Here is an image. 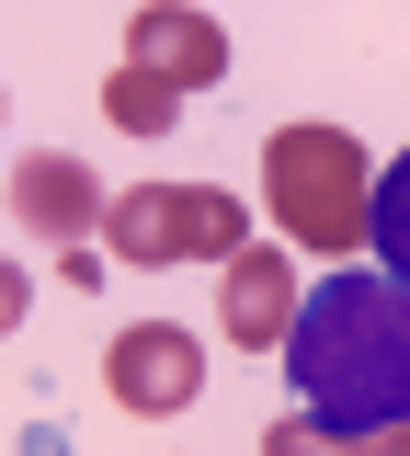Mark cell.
I'll use <instances>...</instances> for the list:
<instances>
[{"label":"cell","instance_id":"cell-7","mask_svg":"<svg viewBox=\"0 0 410 456\" xmlns=\"http://www.w3.org/2000/svg\"><path fill=\"white\" fill-rule=\"evenodd\" d=\"M12 217L46 228V240H92L103 228V171L92 160H58V149H35V160H12Z\"/></svg>","mask_w":410,"mask_h":456},{"label":"cell","instance_id":"cell-10","mask_svg":"<svg viewBox=\"0 0 410 456\" xmlns=\"http://www.w3.org/2000/svg\"><path fill=\"white\" fill-rule=\"evenodd\" d=\"M23 308H35V274H23V263H12V251H0V342L23 331Z\"/></svg>","mask_w":410,"mask_h":456},{"label":"cell","instance_id":"cell-3","mask_svg":"<svg viewBox=\"0 0 410 456\" xmlns=\"http://www.w3.org/2000/svg\"><path fill=\"white\" fill-rule=\"evenodd\" d=\"M251 240V206L229 183H125L103 194V251L137 274H172V263H229Z\"/></svg>","mask_w":410,"mask_h":456},{"label":"cell","instance_id":"cell-6","mask_svg":"<svg viewBox=\"0 0 410 456\" xmlns=\"http://www.w3.org/2000/svg\"><path fill=\"white\" fill-rule=\"evenodd\" d=\"M125 69H149V80H172V92H217V80H229V35H217L194 0H160V12L125 23Z\"/></svg>","mask_w":410,"mask_h":456},{"label":"cell","instance_id":"cell-4","mask_svg":"<svg viewBox=\"0 0 410 456\" xmlns=\"http://www.w3.org/2000/svg\"><path fill=\"white\" fill-rule=\"evenodd\" d=\"M103 388H115V411H137V422H182V411L205 399V331H182V320H125V331L103 342Z\"/></svg>","mask_w":410,"mask_h":456},{"label":"cell","instance_id":"cell-8","mask_svg":"<svg viewBox=\"0 0 410 456\" xmlns=\"http://www.w3.org/2000/svg\"><path fill=\"white\" fill-rule=\"evenodd\" d=\"M365 251H376V274L410 285V149L376 171V194H365Z\"/></svg>","mask_w":410,"mask_h":456},{"label":"cell","instance_id":"cell-12","mask_svg":"<svg viewBox=\"0 0 410 456\" xmlns=\"http://www.w3.org/2000/svg\"><path fill=\"white\" fill-rule=\"evenodd\" d=\"M353 456H410V422H388V434H365Z\"/></svg>","mask_w":410,"mask_h":456},{"label":"cell","instance_id":"cell-1","mask_svg":"<svg viewBox=\"0 0 410 456\" xmlns=\"http://www.w3.org/2000/svg\"><path fill=\"white\" fill-rule=\"evenodd\" d=\"M274 354H285L296 422L319 445H365V434L410 422V285L399 274H319V297H296Z\"/></svg>","mask_w":410,"mask_h":456},{"label":"cell","instance_id":"cell-11","mask_svg":"<svg viewBox=\"0 0 410 456\" xmlns=\"http://www.w3.org/2000/svg\"><path fill=\"white\" fill-rule=\"evenodd\" d=\"M262 456H319V434H308V422H274V434H262Z\"/></svg>","mask_w":410,"mask_h":456},{"label":"cell","instance_id":"cell-9","mask_svg":"<svg viewBox=\"0 0 410 456\" xmlns=\"http://www.w3.org/2000/svg\"><path fill=\"white\" fill-rule=\"evenodd\" d=\"M103 114H115V137H172V126H182V92L149 80V69H115V80H103Z\"/></svg>","mask_w":410,"mask_h":456},{"label":"cell","instance_id":"cell-2","mask_svg":"<svg viewBox=\"0 0 410 456\" xmlns=\"http://www.w3.org/2000/svg\"><path fill=\"white\" fill-rule=\"evenodd\" d=\"M365 194H376V160L353 126H274L262 137V217L285 251H319V263L365 251Z\"/></svg>","mask_w":410,"mask_h":456},{"label":"cell","instance_id":"cell-5","mask_svg":"<svg viewBox=\"0 0 410 456\" xmlns=\"http://www.w3.org/2000/svg\"><path fill=\"white\" fill-rule=\"evenodd\" d=\"M217 320H229V354H274L296 320V251L285 240H239L217 263Z\"/></svg>","mask_w":410,"mask_h":456}]
</instances>
